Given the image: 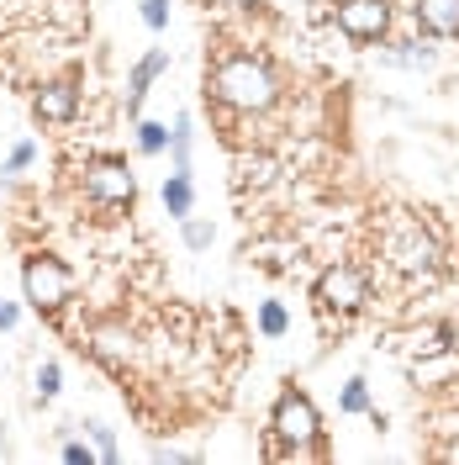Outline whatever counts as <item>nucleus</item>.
Instances as JSON below:
<instances>
[{
    "mask_svg": "<svg viewBox=\"0 0 459 465\" xmlns=\"http://www.w3.org/2000/svg\"><path fill=\"white\" fill-rule=\"evenodd\" d=\"M16 322H22V312H16L11 302H0V328H16Z\"/></svg>",
    "mask_w": 459,
    "mask_h": 465,
    "instance_id": "23",
    "label": "nucleus"
},
{
    "mask_svg": "<svg viewBox=\"0 0 459 465\" xmlns=\"http://www.w3.org/2000/svg\"><path fill=\"white\" fill-rule=\"evenodd\" d=\"M58 381H63L58 365H43V371H37V397H43V402H54L58 397Z\"/></svg>",
    "mask_w": 459,
    "mask_h": 465,
    "instance_id": "19",
    "label": "nucleus"
},
{
    "mask_svg": "<svg viewBox=\"0 0 459 465\" xmlns=\"http://www.w3.org/2000/svg\"><path fill=\"white\" fill-rule=\"evenodd\" d=\"M338 27L348 37H359V43H370V37L391 27V5L386 0H348V5H338Z\"/></svg>",
    "mask_w": 459,
    "mask_h": 465,
    "instance_id": "6",
    "label": "nucleus"
},
{
    "mask_svg": "<svg viewBox=\"0 0 459 465\" xmlns=\"http://www.w3.org/2000/svg\"><path fill=\"white\" fill-rule=\"evenodd\" d=\"M211 95L222 106H238V112H264L275 106V74L249 54H232L211 69Z\"/></svg>",
    "mask_w": 459,
    "mask_h": 465,
    "instance_id": "1",
    "label": "nucleus"
},
{
    "mask_svg": "<svg viewBox=\"0 0 459 465\" xmlns=\"http://www.w3.org/2000/svg\"><path fill=\"white\" fill-rule=\"evenodd\" d=\"M417 22L433 37H454L459 32V0H417Z\"/></svg>",
    "mask_w": 459,
    "mask_h": 465,
    "instance_id": "10",
    "label": "nucleus"
},
{
    "mask_svg": "<svg viewBox=\"0 0 459 465\" xmlns=\"http://www.w3.org/2000/svg\"><path fill=\"white\" fill-rule=\"evenodd\" d=\"M317 429H322V418H317L312 397H301V391H286V397L275 402V434L286 439V444L307 450V444L317 439Z\"/></svg>",
    "mask_w": 459,
    "mask_h": 465,
    "instance_id": "3",
    "label": "nucleus"
},
{
    "mask_svg": "<svg viewBox=\"0 0 459 465\" xmlns=\"http://www.w3.org/2000/svg\"><path fill=\"white\" fill-rule=\"evenodd\" d=\"M22 286H27V302L37 307V312H54V307L69 302L74 275H69L58 260H48V254H32V260L22 264Z\"/></svg>",
    "mask_w": 459,
    "mask_h": 465,
    "instance_id": "2",
    "label": "nucleus"
},
{
    "mask_svg": "<svg viewBox=\"0 0 459 465\" xmlns=\"http://www.w3.org/2000/svg\"><path fill=\"white\" fill-rule=\"evenodd\" d=\"M85 191L95 196V202H106V206H127L132 196H138V180H132L127 164H116V159H95V164L85 170Z\"/></svg>",
    "mask_w": 459,
    "mask_h": 465,
    "instance_id": "5",
    "label": "nucleus"
},
{
    "mask_svg": "<svg viewBox=\"0 0 459 465\" xmlns=\"http://www.w3.org/2000/svg\"><path fill=\"white\" fill-rule=\"evenodd\" d=\"M63 460H69V465H90L95 455H90V450L80 444V439H69V444H63Z\"/></svg>",
    "mask_w": 459,
    "mask_h": 465,
    "instance_id": "22",
    "label": "nucleus"
},
{
    "mask_svg": "<svg viewBox=\"0 0 459 465\" xmlns=\"http://www.w3.org/2000/svg\"><path fill=\"white\" fill-rule=\"evenodd\" d=\"M338 407H344V412H370V386L354 376V381L344 386V402H338Z\"/></svg>",
    "mask_w": 459,
    "mask_h": 465,
    "instance_id": "17",
    "label": "nucleus"
},
{
    "mask_svg": "<svg viewBox=\"0 0 459 465\" xmlns=\"http://www.w3.org/2000/svg\"><path fill=\"white\" fill-rule=\"evenodd\" d=\"M259 333H264V339H280V333H286V307H280V302H264V307H259Z\"/></svg>",
    "mask_w": 459,
    "mask_h": 465,
    "instance_id": "15",
    "label": "nucleus"
},
{
    "mask_svg": "<svg viewBox=\"0 0 459 465\" xmlns=\"http://www.w3.org/2000/svg\"><path fill=\"white\" fill-rule=\"evenodd\" d=\"M391 260L402 264V270H412V275H423V270H438V243L423 228H402L396 243H391Z\"/></svg>",
    "mask_w": 459,
    "mask_h": 465,
    "instance_id": "7",
    "label": "nucleus"
},
{
    "mask_svg": "<svg viewBox=\"0 0 459 465\" xmlns=\"http://www.w3.org/2000/svg\"><path fill=\"white\" fill-rule=\"evenodd\" d=\"M180 223H185V243L190 249H206L211 243V223H201V217H180Z\"/></svg>",
    "mask_w": 459,
    "mask_h": 465,
    "instance_id": "18",
    "label": "nucleus"
},
{
    "mask_svg": "<svg viewBox=\"0 0 459 465\" xmlns=\"http://www.w3.org/2000/svg\"><path fill=\"white\" fill-rule=\"evenodd\" d=\"M143 22L153 32H164L170 27V0H143Z\"/></svg>",
    "mask_w": 459,
    "mask_h": 465,
    "instance_id": "20",
    "label": "nucleus"
},
{
    "mask_svg": "<svg viewBox=\"0 0 459 465\" xmlns=\"http://www.w3.org/2000/svg\"><path fill=\"white\" fill-rule=\"evenodd\" d=\"M32 159H37V148H32V143H16V148H11V159H5V170H0V174H11V170H27Z\"/></svg>",
    "mask_w": 459,
    "mask_h": 465,
    "instance_id": "21",
    "label": "nucleus"
},
{
    "mask_svg": "<svg viewBox=\"0 0 459 465\" xmlns=\"http://www.w3.org/2000/svg\"><path fill=\"white\" fill-rule=\"evenodd\" d=\"M74 106H80V90L69 85V80L43 85V90H37V101H32L37 122H69V116H74Z\"/></svg>",
    "mask_w": 459,
    "mask_h": 465,
    "instance_id": "8",
    "label": "nucleus"
},
{
    "mask_svg": "<svg viewBox=\"0 0 459 465\" xmlns=\"http://www.w3.org/2000/svg\"><path fill=\"white\" fill-rule=\"evenodd\" d=\"M85 434L95 439V460L116 465V434H112V429H106V423H85Z\"/></svg>",
    "mask_w": 459,
    "mask_h": 465,
    "instance_id": "14",
    "label": "nucleus"
},
{
    "mask_svg": "<svg viewBox=\"0 0 459 465\" xmlns=\"http://www.w3.org/2000/svg\"><path fill=\"white\" fill-rule=\"evenodd\" d=\"M138 148L143 153H164L170 148V127L164 122H138Z\"/></svg>",
    "mask_w": 459,
    "mask_h": 465,
    "instance_id": "13",
    "label": "nucleus"
},
{
    "mask_svg": "<svg viewBox=\"0 0 459 465\" xmlns=\"http://www.w3.org/2000/svg\"><path fill=\"white\" fill-rule=\"evenodd\" d=\"M164 69H170V48H153L148 58H138V69H132V80H127V112H132V116H138V106H143L148 85H153Z\"/></svg>",
    "mask_w": 459,
    "mask_h": 465,
    "instance_id": "9",
    "label": "nucleus"
},
{
    "mask_svg": "<svg viewBox=\"0 0 459 465\" xmlns=\"http://www.w3.org/2000/svg\"><path fill=\"white\" fill-rule=\"evenodd\" d=\"M170 159H174V174H190V116H174Z\"/></svg>",
    "mask_w": 459,
    "mask_h": 465,
    "instance_id": "12",
    "label": "nucleus"
},
{
    "mask_svg": "<svg viewBox=\"0 0 459 465\" xmlns=\"http://www.w3.org/2000/svg\"><path fill=\"white\" fill-rule=\"evenodd\" d=\"M190 202H196L190 174H170V180H164V206H170V217H190Z\"/></svg>",
    "mask_w": 459,
    "mask_h": 465,
    "instance_id": "11",
    "label": "nucleus"
},
{
    "mask_svg": "<svg viewBox=\"0 0 459 465\" xmlns=\"http://www.w3.org/2000/svg\"><path fill=\"white\" fill-rule=\"evenodd\" d=\"M365 296H370L365 275H359V270H348V264H333V270L317 281V302H322V307H333V312H359V307H365Z\"/></svg>",
    "mask_w": 459,
    "mask_h": 465,
    "instance_id": "4",
    "label": "nucleus"
},
{
    "mask_svg": "<svg viewBox=\"0 0 459 465\" xmlns=\"http://www.w3.org/2000/svg\"><path fill=\"white\" fill-rule=\"evenodd\" d=\"M391 64H402V69H428L433 64V48H417V43H402L396 54H386Z\"/></svg>",
    "mask_w": 459,
    "mask_h": 465,
    "instance_id": "16",
    "label": "nucleus"
}]
</instances>
